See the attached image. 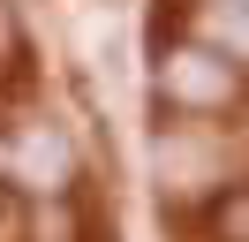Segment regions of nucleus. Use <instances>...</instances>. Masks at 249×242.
Listing matches in <instances>:
<instances>
[{
    "label": "nucleus",
    "mask_w": 249,
    "mask_h": 242,
    "mask_svg": "<svg viewBox=\"0 0 249 242\" xmlns=\"http://www.w3.org/2000/svg\"><path fill=\"white\" fill-rule=\"evenodd\" d=\"M159 99L174 114H227L242 99V60H227L219 45H174L159 60Z\"/></svg>",
    "instance_id": "obj_1"
},
{
    "label": "nucleus",
    "mask_w": 249,
    "mask_h": 242,
    "mask_svg": "<svg viewBox=\"0 0 249 242\" xmlns=\"http://www.w3.org/2000/svg\"><path fill=\"white\" fill-rule=\"evenodd\" d=\"M16 174L31 182V189L61 197V189H68V174H76V151H68V136H61V129H23V144H16Z\"/></svg>",
    "instance_id": "obj_2"
},
{
    "label": "nucleus",
    "mask_w": 249,
    "mask_h": 242,
    "mask_svg": "<svg viewBox=\"0 0 249 242\" xmlns=\"http://www.w3.org/2000/svg\"><path fill=\"white\" fill-rule=\"evenodd\" d=\"M204 38H212L227 60L249 68V0H212V8H204Z\"/></svg>",
    "instance_id": "obj_3"
},
{
    "label": "nucleus",
    "mask_w": 249,
    "mask_h": 242,
    "mask_svg": "<svg viewBox=\"0 0 249 242\" xmlns=\"http://www.w3.org/2000/svg\"><path fill=\"white\" fill-rule=\"evenodd\" d=\"M212 235H219V242H249V189H234L227 204L212 212Z\"/></svg>",
    "instance_id": "obj_4"
},
{
    "label": "nucleus",
    "mask_w": 249,
    "mask_h": 242,
    "mask_svg": "<svg viewBox=\"0 0 249 242\" xmlns=\"http://www.w3.org/2000/svg\"><path fill=\"white\" fill-rule=\"evenodd\" d=\"M38 242H76V212L61 204V197H46V204H38V227H31Z\"/></svg>",
    "instance_id": "obj_5"
},
{
    "label": "nucleus",
    "mask_w": 249,
    "mask_h": 242,
    "mask_svg": "<svg viewBox=\"0 0 249 242\" xmlns=\"http://www.w3.org/2000/svg\"><path fill=\"white\" fill-rule=\"evenodd\" d=\"M16 53V15H8V0H0V60Z\"/></svg>",
    "instance_id": "obj_6"
}]
</instances>
